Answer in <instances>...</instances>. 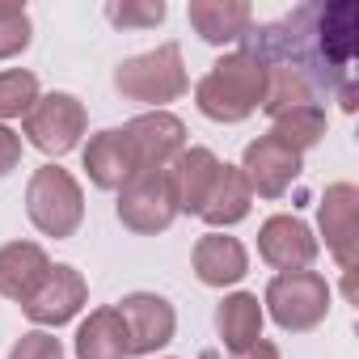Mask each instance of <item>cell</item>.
Listing matches in <instances>:
<instances>
[{"label":"cell","instance_id":"277c9868","mask_svg":"<svg viewBox=\"0 0 359 359\" xmlns=\"http://www.w3.org/2000/svg\"><path fill=\"white\" fill-rule=\"evenodd\" d=\"M26 212H30V224L43 233V237H72L85 220V195H81V182L60 169V165H43L34 169L30 187H26Z\"/></svg>","mask_w":359,"mask_h":359},{"label":"cell","instance_id":"9c48e42d","mask_svg":"<svg viewBox=\"0 0 359 359\" xmlns=\"http://www.w3.org/2000/svg\"><path fill=\"white\" fill-rule=\"evenodd\" d=\"M300 169H304V156L292 152L287 144H279L275 135H258V140L245 148V156H241L245 182H250V191L262 195V199H283L287 187L300 177Z\"/></svg>","mask_w":359,"mask_h":359},{"label":"cell","instance_id":"3957f363","mask_svg":"<svg viewBox=\"0 0 359 359\" xmlns=\"http://www.w3.org/2000/svg\"><path fill=\"white\" fill-rule=\"evenodd\" d=\"M114 89L127 102H144V106H156V110L165 102H177L191 89L187 64H182V47H177V43H161L156 51L123 60L114 68Z\"/></svg>","mask_w":359,"mask_h":359},{"label":"cell","instance_id":"4fadbf2b","mask_svg":"<svg viewBox=\"0 0 359 359\" xmlns=\"http://www.w3.org/2000/svg\"><path fill=\"white\" fill-rule=\"evenodd\" d=\"M220 156L212 148H182L169 165H165V182H169V195H173V208L177 212H203L212 187H216V173H220Z\"/></svg>","mask_w":359,"mask_h":359},{"label":"cell","instance_id":"9a60e30c","mask_svg":"<svg viewBox=\"0 0 359 359\" xmlns=\"http://www.w3.org/2000/svg\"><path fill=\"white\" fill-rule=\"evenodd\" d=\"M123 131H127V140L135 148L140 169H165L187 148V123L177 114H169V110H148V114L131 118Z\"/></svg>","mask_w":359,"mask_h":359},{"label":"cell","instance_id":"ba28073f","mask_svg":"<svg viewBox=\"0 0 359 359\" xmlns=\"http://www.w3.org/2000/svg\"><path fill=\"white\" fill-rule=\"evenodd\" d=\"M317 220H321L325 250H330L334 262L351 275V271H355V258H359V191H355L351 182L325 187L321 208H317Z\"/></svg>","mask_w":359,"mask_h":359},{"label":"cell","instance_id":"6da1fadb","mask_svg":"<svg viewBox=\"0 0 359 359\" xmlns=\"http://www.w3.org/2000/svg\"><path fill=\"white\" fill-rule=\"evenodd\" d=\"M355 26L359 9L351 0L338 5H300L283 22L258 26L245 34V55L262 68H292L309 81L313 93H334L342 110H355Z\"/></svg>","mask_w":359,"mask_h":359},{"label":"cell","instance_id":"d4e9b609","mask_svg":"<svg viewBox=\"0 0 359 359\" xmlns=\"http://www.w3.org/2000/svg\"><path fill=\"white\" fill-rule=\"evenodd\" d=\"M165 0H110L106 5V22L118 30H152L165 22Z\"/></svg>","mask_w":359,"mask_h":359},{"label":"cell","instance_id":"ac0fdd59","mask_svg":"<svg viewBox=\"0 0 359 359\" xmlns=\"http://www.w3.org/2000/svg\"><path fill=\"white\" fill-rule=\"evenodd\" d=\"M250 271V254L237 237H224V233H208L195 241V275L199 283L208 287H229V283H241Z\"/></svg>","mask_w":359,"mask_h":359},{"label":"cell","instance_id":"4316f807","mask_svg":"<svg viewBox=\"0 0 359 359\" xmlns=\"http://www.w3.org/2000/svg\"><path fill=\"white\" fill-rule=\"evenodd\" d=\"M9 359H64V342L55 334H47V330H30V334H22L13 342Z\"/></svg>","mask_w":359,"mask_h":359},{"label":"cell","instance_id":"cb8c5ba5","mask_svg":"<svg viewBox=\"0 0 359 359\" xmlns=\"http://www.w3.org/2000/svg\"><path fill=\"white\" fill-rule=\"evenodd\" d=\"M39 102V76L26 68L0 72V123L5 118H26Z\"/></svg>","mask_w":359,"mask_h":359},{"label":"cell","instance_id":"83f0119b","mask_svg":"<svg viewBox=\"0 0 359 359\" xmlns=\"http://www.w3.org/2000/svg\"><path fill=\"white\" fill-rule=\"evenodd\" d=\"M18 161H22V135H18L13 127L0 123V177L13 173V169H18Z\"/></svg>","mask_w":359,"mask_h":359},{"label":"cell","instance_id":"d6986e66","mask_svg":"<svg viewBox=\"0 0 359 359\" xmlns=\"http://www.w3.org/2000/svg\"><path fill=\"white\" fill-rule=\"evenodd\" d=\"M127 355H131V338L118 309L114 304L93 309L76 330V359H127Z\"/></svg>","mask_w":359,"mask_h":359},{"label":"cell","instance_id":"e0dca14e","mask_svg":"<svg viewBox=\"0 0 359 359\" xmlns=\"http://www.w3.org/2000/svg\"><path fill=\"white\" fill-rule=\"evenodd\" d=\"M51 271V258L39 241H9L0 245V296L5 300H26Z\"/></svg>","mask_w":359,"mask_h":359},{"label":"cell","instance_id":"30bf717a","mask_svg":"<svg viewBox=\"0 0 359 359\" xmlns=\"http://www.w3.org/2000/svg\"><path fill=\"white\" fill-rule=\"evenodd\" d=\"M85 300H89V283H85V275L76 271V266H51L47 271V279L22 300V313L34 321V325H64V321H72L81 309H85Z\"/></svg>","mask_w":359,"mask_h":359},{"label":"cell","instance_id":"7a4b0ae2","mask_svg":"<svg viewBox=\"0 0 359 359\" xmlns=\"http://www.w3.org/2000/svg\"><path fill=\"white\" fill-rule=\"evenodd\" d=\"M262 93H266V68L254 55L233 51L216 60L212 72L195 85V106L212 123H245L254 110H262Z\"/></svg>","mask_w":359,"mask_h":359},{"label":"cell","instance_id":"5b68a950","mask_svg":"<svg viewBox=\"0 0 359 359\" xmlns=\"http://www.w3.org/2000/svg\"><path fill=\"white\" fill-rule=\"evenodd\" d=\"M266 309L279 330L287 334H309L325 321L330 313V283L317 271H287L266 283Z\"/></svg>","mask_w":359,"mask_h":359},{"label":"cell","instance_id":"5bb4252c","mask_svg":"<svg viewBox=\"0 0 359 359\" xmlns=\"http://www.w3.org/2000/svg\"><path fill=\"white\" fill-rule=\"evenodd\" d=\"M81 161H85V173H89V182L97 191H123L131 177L140 173L135 148H131V140H127L123 127H106V131L89 135Z\"/></svg>","mask_w":359,"mask_h":359},{"label":"cell","instance_id":"44dd1931","mask_svg":"<svg viewBox=\"0 0 359 359\" xmlns=\"http://www.w3.org/2000/svg\"><path fill=\"white\" fill-rule=\"evenodd\" d=\"M216 330H220V342H224L233 355L250 351V346L262 338V304H258V296H254V292H233V296H224L220 309H216Z\"/></svg>","mask_w":359,"mask_h":359},{"label":"cell","instance_id":"7402d4cb","mask_svg":"<svg viewBox=\"0 0 359 359\" xmlns=\"http://www.w3.org/2000/svg\"><path fill=\"white\" fill-rule=\"evenodd\" d=\"M271 135H275L279 144H287L292 152L304 156V152L317 148L321 135H325V110H321V106H296V110L271 118Z\"/></svg>","mask_w":359,"mask_h":359},{"label":"cell","instance_id":"8fae6325","mask_svg":"<svg viewBox=\"0 0 359 359\" xmlns=\"http://www.w3.org/2000/svg\"><path fill=\"white\" fill-rule=\"evenodd\" d=\"M118 317L127 325V338H131V355H152L161 351L165 342H173V330H177V313L165 296L156 292H131L123 296L118 304Z\"/></svg>","mask_w":359,"mask_h":359},{"label":"cell","instance_id":"603a6c76","mask_svg":"<svg viewBox=\"0 0 359 359\" xmlns=\"http://www.w3.org/2000/svg\"><path fill=\"white\" fill-rule=\"evenodd\" d=\"M296 106H317V93L309 89L304 76H296L292 68H266V93H262V110L271 118L296 110Z\"/></svg>","mask_w":359,"mask_h":359},{"label":"cell","instance_id":"484cf974","mask_svg":"<svg viewBox=\"0 0 359 359\" xmlns=\"http://www.w3.org/2000/svg\"><path fill=\"white\" fill-rule=\"evenodd\" d=\"M30 34H34V26H30L26 5H5L0 0V60L22 55L30 47Z\"/></svg>","mask_w":359,"mask_h":359},{"label":"cell","instance_id":"f1b7e54d","mask_svg":"<svg viewBox=\"0 0 359 359\" xmlns=\"http://www.w3.org/2000/svg\"><path fill=\"white\" fill-rule=\"evenodd\" d=\"M233 359H279V346L266 342V338H258L250 351H241V355H233Z\"/></svg>","mask_w":359,"mask_h":359},{"label":"cell","instance_id":"7c38bea8","mask_svg":"<svg viewBox=\"0 0 359 359\" xmlns=\"http://www.w3.org/2000/svg\"><path fill=\"white\" fill-rule=\"evenodd\" d=\"M258 254L266 266H275L279 275L287 271H309L317 262V237L300 216H271L258 229Z\"/></svg>","mask_w":359,"mask_h":359},{"label":"cell","instance_id":"ffe728a7","mask_svg":"<svg viewBox=\"0 0 359 359\" xmlns=\"http://www.w3.org/2000/svg\"><path fill=\"white\" fill-rule=\"evenodd\" d=\"M250 203H254V191H250V182H245L241 165H220L216 187H212V195H208V203H203L199 216H203L212 229H229V224H241V220L250 216Z\"/></svg>","mask_w":359,"mask_h":359},{"label":"cell","instance_id":"52a82bcc","mask_svg":"<svg viewBox=\"0 0 359 359\" xmlns=\"http://www.w3.org/2000/svg\"><path fill=\"white\" fill-rule=\"evenodd\" d=\"M123 229L140 233V237H156L173 224L177 208H173V195H169V182H165V169H140L131 182L118 191V203H114Z\"/></svg>","mask_w":359,"mask_h":359},{"label":"cell","instance_id":"2e32d148","mask_svg":"<svg viewBox=\"0 0 359 359\" xmlns=\"http://www.w3.org/2000/svg\"><path fill=\"white\" fill-rule=\"evenodd\" d=\"M187 18H191L195 34L203 43H212V47L241 43L254 30V9L245 5V0H191Z\"/></svg>","mask_w":359,"mask_h":359},{"label":"cell","instance_id":"8992f818","mask_svg":"<svg viewBox=\"0 0 359 359\" xmlns=\"http://www.w3.org/2000/svg\"><path fill=\"white\" fill-rule=\"evenodd\" d=\"M85 127H89V114H85L81 97H72V93H47V97H39L34 110L22 118L26 140H30L39 152H47V156L72 152V148L81 144Z\"/></svg>","mask_w":359,"mask_h":359}]
</instances>
